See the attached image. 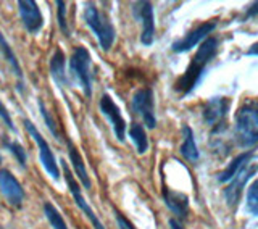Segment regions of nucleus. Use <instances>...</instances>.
I'll use <instances>...</instances> for the list:
<instances>
[{
	"label": "nucleus",
	"instance_id": "1",
	"mask_svg": "<svg viewBox=\"0 0 258 229\" xmlns=\"http://www.w3.org/2000/svg\"><path fill=\"white\" fill-rule=\"evenodd\" d=\"M218 47H220V40L213 36H210L202 42V45L197 48L196 55L192 56L190 63L187 65V68H185L184 75L174 83L176 92H179L184 97L194 92V89L200 84L202 78H204V73L208 67V63L216 56Z\"/></svg>",
	"mask_w": 258,
	"mask_h": 229
},
{
	"label": "nucleus",
	"instance_id": "2",
	"mask_svg": "<svg viewBox=\"0 0 258 229\" xmlns=\"http://www.w3.org/2000/svg\"><path fill=\"white\" fill-rule=\"evenodd\" d=\"M236 137L242 147L258 144V99H245L236 111Z\"/></svg>",
	"mask_w": 258,
	"mask_h": 229
},
{
	"label": "nucleus",
	"instance_id": "3",
	"mask_svg": "<svg viewBox=\"0 0 258 229\" xmlns=\"http://www.w3.org/2000/svg\"><path fill=\"white\" fill-rule=\"evenodd\" d=\"M84 21L91 31L95 34L102 50L108 52L115 44L116 31L110 18L103 12H100L94 4H87L84 8Z\"/></svg>",
	"mask_w": 258,
	"mask_h": 229
},
{
	"label": "nucleus",
	"instance_id": "4",
	"mask_svg": "<svg viewBox=\"0 0 258 229\" xmlns=\"http://www.w3.org/2000/svg\"><path fill=\"white\" fill-rule=\"evenodd\" d=\"M92 59L86 47L78 45L70 56V76L75 83L83 89L86 97L92 95V73H91Z\"/></svg>",
	"mask_w": 258,
	"mask_h": 229
},
{
	"label": "nucleus",
	"instance_id": "5",
	"mask_svg": "<svg viewBox=\"0 0 258 229\" xmlns=\"http://www.w3.org/2000/svg\"><path fill=\"white\" fill-rule=\"evenodd\" d=\"M24 128H26L29 137H32V141L36 142L37 149H39V160L42 163V166L45 168V171L48 173V176L53 178L55 181L60 179V169H58V163L55 160V155L50 149V145L45 141V137L39 133V129L36 128V125L29 120H24Z\"/></svg>",
	"mask_w": 258,
	"mask_h": 229
},
{
	"label": "nucleus",
	"instance_id": "6",
	"mask_svg": "<svg viewBox=\"0 0 258 229\" xmlns=\"http://www.w3.org/2000/svg\"><path fill=\"white\" fill-rule=\"evenodd\" d=\"M133 111L139 115L144 125L149 129H155L157 126V117H155V99H153V91L150 87H141L137 89L133 95L131 102Z\"/></svg>",
	"mask_w": 258,
	"mask_h": 229
},
{
	"label": "nucleus",
	"instance_id": "7",
	"mask_svg": "<svg viewBox=\"0 0 258 229\" xmlns=\"http://www.w3.org/2000/svg\"><path fill=\"white\" fill-rule=\"evenodd\" d=\"M60 163H61V166H63L64 181H67V186H68V189H70V192H71V195H73V199H75V202H76L78 208L87 216V219L91 221V224L94 226V229H107V227H105V226L102 224V221L99 219V216L95 215V211L91 208V205H89V203L86 202L83 192H81V186H79V183L76 181V178L73 176V173L68 169V163L64 161V160H61Z\"/></svg>",
	"mask_w": 258,
	"mask_h": 229
},
{
	"label": "nucleus",
	"instance_id": "8",
	"mask_svg": "<svg viewBox=\"0 0 258 229\" xmlns=\"http://www.w3.org/2000/svg\"><path fill=\"white\" fill-rule=\"evenodd\" d=\"M229 107H231V100L228 97H223V95L212 97V99H208L205 102L204 108H202V117H204V121L210 128L218 131L224 125Z\"/></svg>",
	"mask_w": 258,
	"mask_h": 229
},
{
	"label": "nucleus",
	"instance_id": "9",
	"mask_svg": "<svg viewBox=\"0 0 258 229\" xmlns=\"http://www.w3.org/2000/svg\"><path fill=\"white\" fill-rule=\"evenodd\" d=\"M133 15L137 21L142 24L141 42L142 45L149 47L155 40V15H153V5L150 2H134Z\"/></svg>",
	"mask_w": 258,
	"mask_h": 229
},
{
	"label": "nucleus",
	"instance_id": "10",
	"mask_svg": "<svg viewBox=\"0 0 258 229\" xmlns=\"http://www.w3.org/2000/svg\"><path fill=\"white\" fill-rule=\"evenodd\" d=\"M99 108L102 111V115L107 121L110 123V126L115 133V137L118 139L119 142H124L126 139V121L121 115V110L116 105V102L111 99L110 94H103L100 97V102H99Z\"/></svg>",
	"mask_w": 258,
	"mask_h": 229
},
{
	"label": "nucleus",
	"instance_id": "11",
	"mask_svg": "<svg viewBox=\"0 0 258 229\" xmlns=\"http://www.w3.org/2000/svg\"><path fill=\"white\" fill-rule=\"evenodd\" d=\"M216 26H218V20H210V21L199 24L197 28H194L192 31H189L184 37H181L179 40L173 42V45H171L173 52H176V53L189 52L192 47H196L197 44L204 42L205 39H208L210 34H212V32L216 29Z\"/></svg>",
	"mask_w": 258,
	"mask_h": 229
},
{
	"label": "nucleus",
	"instance_id": "12",
	"mask_svg": "<svg viewBox=\"0 0 258 229\" xmlns=\"http://www.w3.org/2000/svg\"><path fill=\"white\" fill-rule=\"evenodd\" d=\"M258 166L256 165H252V161L248 163V165H245L244 168H242L239 173L234 176L228 187L224 189V197H226V203H228L229 207L236 208L237 203L240 200V194H242V189H244V186L247 184V181L250 179V176L256 173Z\"/></svg>",
	"mask_w": 258,
	"mask_h": 229
},
{
	"label": "nucleus",
	"instance_id": "13",
	"mask_svg": "<svg viewBox=\"0 0 258 229\" xmlns=\"http://www.w3.org/2000/svg\"><path fill=\"white\" fill-rule=\"evenodd\" d=\"M16 5H18L23 26L26 28V31L31 32V34H37L44 26V16H42V12H40V8L37 7V4L34 0H20Z\"/></svg>",
	"mask_w": 258,
	"mask_h": 229
},
{
	"label": "nucleus",
	"instance_id": "14",
	"mask_svg": "<svg viewBox=\"0 0 258 229\" xmlns=\"http://www.w3.org/2000/svg\"><path fill=\"white\" fill-rule=\"evenodd\" d=\"M0 192L12 207L20 208L23 205L24 189L18 179L12 175V171L0 169Z\"/></svg>",
	"mask_w": 258,
	"mask_h": 229
},
{
	"label": "nucleus",
	"instance_id": "15",
	"mask_svg": "<svg viewBox=\"0 0 258 229\" xmlns=\"http://www.w3.org/2000/svg\"><path fill=\"white\" fill-rule=\"evenodd\" d=\"M161 197H163L165 205L173 211L176 219H185L189 215V195L179 191H173L163 186L161 189Z\"/></svg>",
	"mask_w": 258,
	"mask_h": 229
},
{
	"label": "nucleus",
	"instance_id": "16",
	"mask_svg": "<svg viewBox=\"0 0 258 229\" xmlns=\"http://www.w3.org/2000/svg\"><path fill=\"white\" fill-rule=\"evenodd\" d=\"M0 53L4 55V60L8 63V67L12 68L13 75L16 78V81H18V91L23 92L24 91V78H23V68L21 65L18 62V59H16V55L13 52V48L10 47V44H8V40L5 39V36L0 32Z\"/></svg>",
	"mask_w": 258,
	"mask_h": 229
},
{
	"label": "nucleus",
	"instance_id": "17",
	"mask_svg": "<svg viewBox=\"0 0 258 229\" xmlns=\"http://www.w3.org/2000/svg\"><path fill=\"white\" fill-rule=\"evenodd\" d=\"M50 76L58 87H64L70 84L67 75V56H64L61 48H56L50 59Z\"/></svg>",
	"mask_w": 258,
	"mask_h": 229
},
{
	"label": "nucleus",
	"instance_id": "18",
	"mask_svg": "<svg viewBox=\"0 0 258 229\" xmlns=\"http://www.w3.org/2000/svg\"><path fill=\"white\" fill-rule=\"evenodd\" d=\"M67 145H68V155H70V161H71V165L73 168H75V173L79 179V183L83 187H86V189H91L92 187V183H91V176H89L87 173V168L84 165V160L83 157H81V153L78 152V149L75 145H73V142L67 141Z\"/></svg>",
	"mask_w": 258,
	"mask_h": 229
},
{
	"label": "nucleus",
	"instance_id": "19",
	"mask_svg": "<svg viewBox=\"0 0 258 229\" xmlns=\"http://www.w3.org/2000/svg\"><path fill=\"white\" fill-rule=\"evenodd\" d=\"M252 158H253V152L252 150L237 155V157L234 158L228 166H226V169L218 175V181H220V183H229L231 179L236 176L242 168L252 161Z\"/></svg>",
	"mask_w": 258,
	"mask_h": 229
},
{
	"label": "nucleus",
	"instance_id": "20",
	"mask_svg": "<svg viewBox=\"0 0 258 229\" xmlns=\"http://www.w3.org/2000/svg\"><path fill=\"white\" fill-rule=\"evenodd\" d=\"M179 152L187 161H197L200 158V152L197 149L194 131L189 126H182V144L179 147Z\"/></svg>",
	"mask_w": 258,
	"mask_h": 229
},
{
	"label": "nucleus",
	"instance_id": "21",
	"mask_svg": "<svg viewBox=\"0 0 258 229\" xmlns=\"http://www.w3.org/2000/svg\"><path fill=\"white\" fill-rule=\"evenodd\" d=\"M127 134L131 137L137 153L144 155L149 150V137H147V133H145V128L141 125V123H133L131 128L127 131Z\"/></svg>",
	"mask_w": 258,
	"mask_h": 229
},
{
	"label": "nucleus",
	"instance_id": "22",
	"mask_svg": "<svg viewBox=\"0 0 258 229\" xmlns=\"http://www.w3.org/2000/svg\"><path fill=\"white\" fill-rule=\"evenodd\" d=\"M44 215L47 218V221L50 223L52 229H68V224L64 223L63 216L60 215V211L55 208L53 203L50 202L44 203Z\"/></svg>",
	"mask_w": 258,
	"mask_h": 229
},
{
	"label": "nucleus",
	"instance_id": "23",
	"mask_svg": "<svg viewBox=\"0 0 258 229\" xmlns=\"http://www.w3.org/2000/svg\"><path fill=\"white\" fill-rule=\"evenodd\" d=\"M4 145L7 147L10 153L16 158V161L20 163L21 168H26L28 163V152L24 150V147L18 142V141H8V139H4Z\"/></svg>",
	"mask_w": 258,
	"mask_h": 229
},
{
	"label": "nucleus",
	"instance_id": "24",
	"mask_svg": "<svg viewBox=\"0 0 258 229\" xmlns=\"http://www.w3.org/2000/svg\"><path fill=\"white\" fill-rule=\"evenodd\" d=\"M37 107H39V111H40V115H42V118H44V123H45L47 129L50 131V134H52V136L56 139V141H61V136H60L58 126H56V123H55V120L52 118V115L48 113V110H47V107H45L44 100H40V99H39V102H37Z\"/></svg>",
	"mask_w": 258,
	"mask_h": 229
},
{
	"label": "nucleus",
	"instance_id": "25",
	"mask_svg": "<svg viewBox=\"0 0 258 229\" xmlns=\"http://www.w3.org/2000/svg\"><path fill=\"white\" fill-rule=\"evenodd\" d=\"M245 207H247V211L250 215L258 216V179H255V181L248 187Z\"/></svg>",
	"mask_w": 258,
	"mask_h": 229
},
{
	"label": "nucleus",
	"instance_id": "26",
	"mask_svg": "<svg viewBox=\"0 0 258 229\" xmlns=\"http://www.w3.org/2000/svg\"><path fill=\"white\" fill-rule=\"evenodd\" d=\"M56 5V20H58V28L64 37H70V26H68V18H67V2L58 0L55 2Z\"/></svg>",
	"mask_w": 258,
	"mask_h": 229
},
{
	"label": "nucleus",
	"instance_id": "27",
	"mask_svg": "<svg viewBox=\"0 0 258 229\" xmlns=\"http://www.w3.org/2000/svg\"><path fill=\"white\" fill-rule=\"evenodd\" d=\"M0 120H2L4 123H5V126L12 131V133H16V128H15V125H13V120H12V117H10V113H8V110H7V107L4 105V102L0 100Z\"/></svg>",
	"mask_w": 258,
	"mask_h": 229
},
{
	"label": "nucleus",
	"instance_id": "28",
	"mask_svg": "<svg viewBox=\"0 0 258 229\" xmlns=\"http://www.w3.org/2000/svg\"><path fill=\"white\" fill-rule=\"evenodd\" d=\"M115 211V219H116V224H118V229H136L134 224L129 221V219L123 215V213H119V211L115 208L113 210Z\"/></svg>",
	"mask_w": 258,
	"mask_h": 229
},
{
	"label": "nucleus",
	"instance_id": "29",
	"mask_svg": "<svg viewBox=\"0 0 258 229\" xmlns=\"http://www.w3.org/2000/svg\"><path fill=\"white\" fill-rule=\"evenodd\" d=\"M255 15H258V2H255L252 7L248 8L247 13H245V18H250V16H255Z\"/></svg>",
	"mask_w": 258,
	"mask_h": 229
},
{
	"label": "nucleus",
	"instance_id": "30",
	"mask_svg": "<svg viewBox=\"0 0 258 229\" xmlns=\"http://www.w3.org/2000/svg\"><path fill=\"white\" fill-rule=\"evenodd\" d=\"M247 56H258V42L250 45V48L247 50Z\"/></svg>",
	"mask_w": 258,
	"mask_h": 229
},
{
	"label": "nucleus",
	"instance_id": "31",
	"mask_svg": "<svg viewBox=\"0 0 258 229\" xmlns=\"http://www.w3.org/2000/svg\"><path fill=\"white\" fill-rule=\"evenodd\" d=\"M169 227H171V229H184V226L179 223V219H176V218L169 219Z\"/></svg>",
	"mask_w": 258,
	"mask_h": 229
},
{
	"label": "nucleus",
	"instance_id": "32",
	"mask_svg": "<svg viewBox=\"0 0 258 229\" xmlns=\"http://www.w3.org/2000/svg\"><path fill=\"white\" fill-rule=\"evenodd\" d=\"M0 163H2V157H0Z\"/></svg>",
	"mask_w": 258,
	"mask_h": 229
}]
</instances>
